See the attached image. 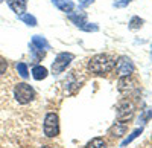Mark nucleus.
I'll return each instance as SVG.
<instances>
[{"label":"nucleus","mask_w":152,"mask_h":148,"mask_svg":"<svg viewBox=\"0 0 152 148\" xmlns=\"http://www.w3.org/2000/svg\"><path fill=\"white\" fill-rule=\"evenodd\" d=\"M14 98L18 101V104L26 105V104L34 101L35 90L31 87L29 84H26V82H18L15 85V89H14Z\"/></svg>","instance_id":"obj_2"},{"label":"nucleus","mask_w":152,"mask_h":148,"mask_svg":"<svg viewBox=\"0 0 152 148\" xmlns=\"http://www.w3.org/2000/svg\"><path fill=\"white\" fill-rule=\"evenodd\" d=\"M52 2H53V5L56 8H59L61 11H64L66 14H70V12L73 11V8H75L73 2H70V0H52Z\"/></svg>","instance_id":"obj_9"},{"label":"nucleus","mask_w":152,"mask_h":148,"mask_svg":"<svg viewBox=\"0 0 152 148\" xmlns=\"http://www.w3.org/2000/svg\"><path fill=\"white\" fill-rule=\"evenodd\" d=\"M81 29H84V31H87V32H91V31L96 32V31H99V26H97V24H94V23H91V24H90V23H85Z\"/></svg>","instance_id":"obj_19"},{"label":"nucleus","mask_w":152,"mask_h":148,"mask_svg":"<svg viewBox=\"0 0 152 148\" xmlns=\"http://www.w3.org/2000/svg\"><path fill=\"white\" fill-rule=\"evenodd\" d=\"M73 58H75L73 54H67V52L59 54V55L55 58L53 64H52V72H53V73H62V72L67 69V66L72 63Z\"/></svg>","instance_id":"obj_4"},{"label":"nucleus","mask_w":152,"mask_h":148,"mask_svg":"<svg viewBox=\"0 0 152 148\" xmlns=\"http://www.w3.org/2000/svg\"><path fill=\"white\" fill-rule=\"evenodd\" d=\"M69 18H70L78 28H82L84 24L87 23V14H85V12H81V14H73V12H70Z\"/></svg>","instance_id":"obj_10"},{"label":"nucleus","mask_w":152,"mask_h":148,"mask_svg":"<svg viewBox=\"0 0 152 148\" xmlns=\"http://www.w3.org/2000/svg\"><path fill=\"white\" fill-rule=\"evenodd\" d=\"M129 2H131V0H123V5H128Z\"/></svg>","instance_id":"obj_22"},{"label":"nucleus","mask_w":152,"mask_h":148,"mask_svg":"<svg viewBox=\"0 0 152 148\" xmlns=\"http://www.w3.org/2000/svg\"><path fill=\"white\" fill-rule=\"evenodd\" d=\"M134 115V104L128 99H125L119 104V108H117V118L120 122H125V121H129Z\"/></svg>","instance_id":"obj_5"},{"label":"nucleus","mask_w":152,"mask_h":148,"mask_svg":"<svg viewBox=\"0 0 152 148\" xmlns=\"http://www.w3.org/2000/svg\"><path fill=\"white\" fill-rule=\"evenodd\" d=\"M59 133V118L56 113H47L44 118V134L47 138H55Z\"/></svg>","instance_id":"obj_3"},{"label":"nucleus","mask_w":152,"mask_h":148,"mask_svg":"<svg viewBox=\"0 0 152 148\" xmlns=\"http://www.w3.org/2000/svg\"><path fill=\"white\" fill-rule=\"evenodd\" d=\"M117 87H119V92L123 93V95H128L131 93L132 90L137 89V82L134 81V78L131 75H126V77H122L117 82Z\"/></svg>","instance_id":"obj_7"},{"label":"nucleus","mask_w":152,"mask_h":148,"mask_svg":"<svg viewBox=\"0 0 152 148\" xmlns=\"http://www.w3.org/2000/svg\"><path fill=\"white\" fill-rule=\"evenodd\" d=\"M6 70H8V61L3 57H0V75H3Z\"/></svg>","instance_id":"obj_20"},{"label":"nucleus","mask_w":152,"mask_h":148,"mask_svg":"<svg viewBox=\"0 0 152 148\" xmlns=\"http://www.w3.org/2000/svg\"><path fill=\"white\" fill-rule=\"evenodd\" d=\"M17 72H18V75H20L21 78H28V77H29L28 66L24 64V63H18V64H17Z\"/></svg>","instance_id":"obj_16"},{"label":"nucleus","mask_w":152,"mask_h":148,"mask_svg":"<svg viewBox=\"0 0 152 148\" xmlns=\"http://www.w3.org/2000/svg\"><path fill=\"white\" fill-rule=\"evenodd\" d=\"M85 148H107V144H105V141L102 138H94V139H91L90 142L87 144Z\"/></svg>","instance_id":"obj_13"},{"label":"nucleus","mask_w":152,"mask_h":148,"mask_svg":"<svg viewBox=\"0 0 152 148\" xmlns=\"http://www.w3.org/2000/svg\"><path fill=\"white\" fill-rule=\"evenodd\" d=\"M113 130H114V133H116V134H113V136L120 138L126 133V130H128V124H126V122H119V124H116V127H114Z\"/></svg>","instance_id":"obj_15"},{"label":"nucleus","mask_w":152,"mask_h":148,"mask_svg":"<svg viewBox=\"0 0 152 148\" xmlns=\"http://www.w3.org/2000/svg\"><path fill=\"white\" fill-rule=\"evenodd\" d=\"M32 46H35L37 49H49L50 46H49V43H47V40L44 38V37H41V35H34L32 37Z\"/></svg>","instance_id":"obj_11"},{"label":"nucleus","mask_w":152,"mask_h":148,"mask_svg":"<svg viewBox=\"0 0 152 148\" xmlns=\"http://www.w3.org/2000/svg\"><path fill=\"white\" fill-rule=\"evenodd\" d=\"M43 148H53V147H52V145H44Z\"/></svg>","instance_id":"obj_23"},{"label":"nucleus","mask_w":152,"mask_h":148,"mask_svg":"<svg viewBox=\"0 0 152 148\" xmlns=\"http://www.w3.org/2000/svg\"><path fill=\"white\" fill-rule=\"evenodd\" d=\"M114 69H116V60L107 54L94 55L88 61V70L94 75H107Z\"/></svg>","instance_id":"obj_1"},{"label":"nucleus","mask_w":152,"mask_h":148,"mask_svg":"<svg viewBox=\"0 0 152 148\" xmlns=\"http://www.w3.org/2000/svg\"><path fill=\"white\" fill-rule=\"evenodd\" d=\"M142 131H143L142 128H137L135 131H132V133H131V136H129V138H126V139H125V141L122 142V147H126V145H128V144H129L131 141H134V139H135V138L138 136V134H142Z\"/></svg>","instance_id":"obj_18"},{"label":"nucleus","mask_w":152,"mask_h":148,"mask_svg":"<svg viewBox=\"0 0 152 148\" xmlns=\"http://www.w3.org/2000/svg\"><path fill=\"white\" fill-rule=\"evenodd\" d=\"M116 69L119 72V75H122V77L131 75L134 72V63L128 57H120L119 61H116Z\"/></svg>","instance_id":"obj_6"},{"label":"nucleus","mask_w":152,"mask_h":148,"mask_svg":"<svg viewBox=\"0 0 152 148\" xmlns=\"http://www.w3.org/2000/svg\"><path fill=\"white\" fill-rule=\"evenodd\" d=\"M32 77H34V80H37V81L44 80V78L47 77V69L43 67V66H35V67L32 69Z\"/></svg>","instance_id":"obj_12"},{"label":"nucleus","mask_w":152,"mask_h":148,"mask_svg":"<svg viewBox=\"0 0 152 148\" xmlns=\"http://www.w3.org/2000/svg\"><path fill=\"white\" fill-rule=\"evenodd\" d=\"M9 8L15 12L17 15L23 14L24 11H26V0H6Z\"/></svg>","instance_id":"obj_8"},{"label":"nucleus","mask_w":152,"mask_h":148,"mask_svg":"<svg viewBox=\"0 0 152 148\" xmlns=\"http://www.w3.org/2000/svg\"><path fill=\"white\" fill-rule=\"evenodd\" d=\"M143 24V20L140 17H132L129 21V29H140Z\"/></svg>","instance_id":"obj_17"},{"label":"nucleus","mask_w":152,"mask_h":148,"mask_svg":"<svg viewBox=\"0 0 152 148\" xmlns=\"http://www.w3.org/2000/svg\"><path fill=\"white\" fill-rule=\"evenodd\" d=\"M91 3H93V0H79V6H82V8L91 5Z\"/></svg>","instance_id":"obj_21"},{"label":"nucleus","mask_w":152,"mask_h":148,"mask_svg":"<svg viewBox=\"0 0 152 148\" xmlns=\"http://www.w3.org/2000/svg\"><path fill=\"white\" fill-rule=\"evenodd\" d=\"M18 18L23 21V23H26L28 26H37V18L31 14H26V12H23V14L18 15Z\"/></svg>","instance_id":"obj_14"}]
</instances>
